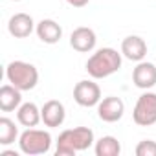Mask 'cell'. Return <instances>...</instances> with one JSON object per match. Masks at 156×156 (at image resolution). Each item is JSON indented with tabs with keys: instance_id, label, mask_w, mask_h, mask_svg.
<instances>
[{
	"instance_id": "cell-8",
	"label": "cell",
	"mask_w": 156,
	"mask_h": 156,
	"mask_svg": "<svg viewBox=\"0 0 156 156\" xmlns=\"http://www.w3.org/2000/svg\"><path fill=\"white\" fill-rule=\"evenodd\" d=\"M96 42H98V37H96V31L92 28H87V26H79L75 28L70 35V46L79 51V53H88L96 48Z\"/></svg>"
},
{
	"instance_id": "cell-18",
	"label": "cell",
	"mask_w": 156,
	"mask_h": 156,
	"mask_svg": "<svg viewBox=\"0 0 156 156\" xmlns=\"http://www.w3.org/2000/svg\"><path fill=\"white\" fill-rule=\"evenodd\" d=\"M136 156H156V141L143 140L136 145Z\"/></svg>"
},
{
	"instance_id": "cell-9",
	"label": "cell",
	"mask_w": 156,
	"mask_h": 156,
	"mask_svg": "<svg viewBox=\"0 0 156 156\" xmlns=\"http://www.w3.org/2000/svg\"><path fill=\"white\" fill-rule=\"evenodd\" d=\"M132 83L141 90H151L156 85V64L140 61L132 70Z\"/></svg>"
},
{
	"instance_id": "cell-13",
	"label": "cell",
	"mask_w": 156,
	"mask_h": 156,
	"mask_svg": "<svg viewBox=\"0 0 156 156\" xmlns=\"http://www.w3.org/2000/svg\"><path fill=\"white\" fill-rule=\"evenodd\" d=\"M35 33L44 44H57L62 37V28L53 19H42L35 28Z\"/></svg>"
},
{
	"instance_id": "cell-21",
	"label": "cell",
	"mask_w": 156,
	"mask_h": 156,
	"mask_svg": "<svg viewBox=\"0 0 156 156\" xmlns=\"http://www.w3.org/2000/svg\"><path fill=\"white\" fill-rule=\"evenodd\" d=\"M11 2H20V0H11Z\"/></svg>"
},
{
	"instance_id": "cell-4",
	"label": "cell",
	"mask_w": 156,
	"mask_h": 156,
	"mask_svg": "<svg viewBox=\"0 0 156 156\" xmlns=\"http://www.w3.org/2000/svg\"><path fill=\"white\" fill-rule=\"evenodd\" d=\"M51 134L42 129L30 127L19 136V149L22 154L28 156H37V154H46L51 149Z\"/></svg>"
},
{
	"instance_id": "cell-1",
	"label": "cell",
	"mask_w": 156,
	"mask_h": 156,
	"mask_svg": "<svg viewBox=\"0 0 156 156\" xmlns=\"http://www.w3.org/2000/svg\"><path fill=\"white\" fill-rule=\"evenodd\" d=\"M96 143L94 130L88 127H73L66 129L57 138L55 154L57 156H75L77 152L88 151Z\"/></svg>"
},
{
	"instance_id": "cell-20",
	"label": "cell",
	"mask_w": 156,
	"mask_h": 156,
	"mask_svg": "<svg viewBox=\"0 0 156 156\" xmlns=\"http://www.w3.org/2000/svg\"><path fill=\"white\" fill-rule=\"evenodd\" d=\"M2 156H19L17 152H13V151H4L2 152Z\"/></svg>"
},
{
	"instance_id": "cell-3",
	"label": "cell",
	"mask_w": 156,
	"mask_h": 156,
	"mask_svg": "<svg viewBox=\"0 0 156 156\" xmlns=\"http://www.w3.org/2000/svg\"><path fill=\"white\" fill-rule=\"evenodd\" d=\"M6 79L22 92L33 90L39 83V70L26 61H11L6 66Z\"/></svg>"
},
{
	"instance_id": "cell-7",
	"label": "cell",
	"mask_w": 156,
	"mask_h": 156,
	"mask_svg": "<svg viewBox=\"0 0 156 156\" xmlns=\"http://www.w3.org/2000/svg\"><path fill=\"white\" fill-rule=\"evenodd\" d=\"M123 114H125V103L121 98L108 96L103 98L98 105V116L105 123H116L123 118Z\"/></svg>"
},
{
	"instance_id": "cell-19",
	"label": "cell",
	"mask_w": 156,
	"mask_h": 156,
	"mask_svg": "<svg viewBox=\"0 0 156 156\" xmlns=\"http://www.w3.org/2000/svg\"><path fill=\"white\" fill-rule=\"evenodd\" d=\"M88 2L90 0H66V4L72 8H85V6H88Z\"/></svg>"
},
{
	"instance_id": "cell-12",
	"label": "cell",
	"mask_w": 156,
	"mask_h": 156,
	"mask_svg": "<svg viewBox=\"0 0 156 156\" xmlns=\"http://www.w3.org/2000/svg\"><path fill=\"white\" fill-rule=\"evenodd\" d=\"M121 55L129 61L140 62L147 55V42L138 35H129L121 41Z\"/></svg>"
},
{
	"instance_id": "cell-15",
	"label": "cell",
	"mask_w": 156,
	"mask_h": 156,
	"mask_svg": "<svg viewBox=\"0 0 156 156\" xmlns=\"http://www.w3.org/2000/svg\"><path fill=\"white\" fill-rule=\"evenodd\" d=\"M17 121L30 129V127H37L41 121H42V116H41V108L33 103V101H26L22 103L19 108H17Z\"/></svg>"
},
{
	"instance_id": "cell-2",
	"label": "cell",
	"mask_w": 156,
	"mask_h": 156,
	"mask_svg": "<svg viewBox=\"0 0 156 156\" xmlns=\"http://www.w3.org/2000/svg\"><path fill=\"white\" fill-rule=\"evenodd\" d=\"M121 53L114 48H99L87 61V72L92 79H105L121 68Z\"/></svg>"
},
{
	"instance_id": "cell-11",
	"label": "cell",
	"mask_w": 156,
	"mask_h": 156,
	"mask_svg": "<svg viewBox=\"0 0 156 156\" xmlns=\"http://www.w3.org/2000/svg\"><path fill=\"white\" fill-rule=\"evenodd\" d=\"M35 28H37V24H35L33 17L28 15V13H15L9 19V22H8V31L15 39H26V37H30L35 31Z\"/></svg>"
},
{
	"instance_id": "cell-17",
	"label": "cell",
	"mask_w": 156,
	"mask_h": 156,
	"mask_svg": "<svg viewBox=\"0 0 156 156\" xmlns=\"http://www.w3.org/2000/svg\"><path fill=\"white\" fill-rule=\"evenodd\" d=\"M19 127L15 125L13 119L9 118H0V145L2 147H8L15 141H19Z\"/></svg>"
},
{
	"instance_id": "cell-14",
	"label": "cell",
	"mask_w": 156,
	"mask_h": 156,
	"mask_svg": "<svg viewBox=\"0 0 156 156\" xmlns=\"http://www.w3.org/2000/svg\"><path fill=\"white\" fill-rule=\"evenodd\" d=\"M20 105H22V90H19L11 83L0 88V110L2 112H13Z\"/></svg>"
},
{
	"instance_id": "cell-5",
	"label": "cell",
	"mask_w": 156,
	"mask_h": 156,
	"mask_svg": "<svg viewBox=\"0 0 156 156\" xmlns=\"http://www.w3.org/2000/svg\"><path fill=\"white\" fill-rule=\"evenodd\" d=\"M132 119L140 127H151L156 123V94L154 92L145 90L138 98L132 110Z\"/></svg>"
},
{
	"instance_id": "cell-6",
	"label": "cell",
	"mask_w": 156,
	"mask_h": 156,
	"mask_svg": "<svg viewBox=\"0 0 156 156\" xmlns=\"http://www.w3.org/2000/svg\"><path fill=\"white\" fill-rule=\"evenodd\" d=\"M101 99H103L101 98V88L92 79L79 81V83L73 87V101L79 105V107H85V108L98 107Z\"/></svg>"
},
{
	"instance_id": "cell-10",
	"label": "cell",
	"mask_w": 156,
	"mask_h": 156,
	"mask_svg": "<svg viewBox=\"0 0 156 156\" xmlns=\"http://www.w3.org/2000/svg\"><path fill=\"white\" fill-rule=\"evenodd\" d=\"M41 116H42V123L50 129H55V127H61L64 123V118H66V108L61 101L57 99H50L46 101L42 107H41Z\"/></svg>"
},
{
	"instance_id": "cell-16",
	"label": "cell",
	"mask_w": 156,
	"mask_h": 156,
	"mask_svg": "<svg viewBox=\"0 0 156 156\" xmlns=\"http://www.w3.org/2000/svg\"><path fill=\"white\" fill-rule=\"evenodd\" d=\"M94 152L96 156H119L121 143L114 136H103L94 143Z\"/></svg>"
}]
</instances>
